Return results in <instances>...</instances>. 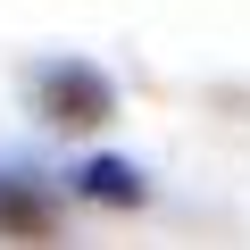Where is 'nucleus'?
Returning a JSON list of instances; mask_svg holds the SVG:
<instances>
[{"mask_svg":"<svg viewBox=\"0 0 250 250\" xmlns=\"http://www.w3.org/2000/svg\"><path fill=\"white\" fill-rule=\"evenodd\" d=\"M83 192H92V200H142V175L125 167V159H92V167H83Z\"/></svg>","mask_w":250,"mask_h":250,"instance_id":"nucleus-1","label":"nucleus"}]
</instances>
